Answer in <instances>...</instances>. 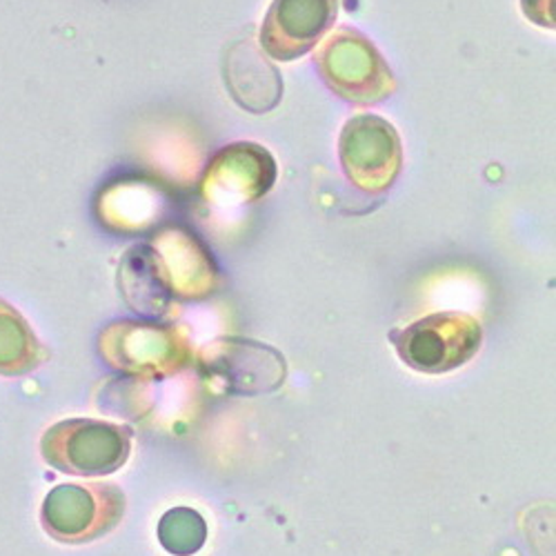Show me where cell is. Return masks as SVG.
Instances as JSON below:
<instances>
[{"mask_svg":"<svg viewBox=\"0 0 556 556\" xmlns=\"http://www.w3.org/2000/svg\"><path fill=\"white\" fill-rule=\"evenodd\" d=\"M131 452V430L99 419H67L40 439L48 466L74 477H108L118 472Z\"/></svg>","mask_w":556,"mask_h":556,"instance_id":"cell-1","label":"cell"},{"mask_svg":"<svg viewBox=\"0 0 556 556\" xmlns=\"http://www.w3.org/2000/svg\"><path fill=\"white\" fill-rule=\"evenodd\" d=\"M125 515V494L114 483H63L48 492L40 523L59 543H89L112 532Z\"/></svg>","mask_w":556,"mask_h":556,"instance_id":"cell-2","label":"cell"},{"mask_svg":"<svg viewBox=\"0 0 556 556\" xmlns=\"http://www.w3.org/2000/svg\"><path fill=\"white\" fill-rule=\"evenodd\" d=\"M318 74L341 99L356 105H372L388 99L396 80L365 36L354 29L337 31L320 50Z\"/></svg>","mask_w":556,"mask_h":556,"instance_id":"cell-3","label":"cell"},{"mask_svg":"<svg viewBox=\"0 0 556 556\" xmlns=\"http://www.w3.org/2000/svg\"><path fill=\"white\" fill-rule=\"evenodd\" d=\"M399 356L419 372L441 375L466 365L481 348V326L460 312L432 314L392 332Z\"/></svg>","mask_w":556,"mask_h":556,"instance_id":"cell-4","label":"cell"},{"mask_svg":"<svg viewBox=\"0 0 556 556\" xmlns=\"http://www.w3.org/2000/svg\"><path fill=\"white\" fill-rule=\"evenodd\" d=\"M339 156L343 172L367 194H381L396 180L403 150L396 129L381 116L363 114L341 131Z\"/></svg>","mask_w":556,"mask_h":556,"instance_id":"cell-5","label":"cell"},{"mask_svg":"<svg viewBox=\"0 0 556 556\" xmlns=\"http://www.w3.org/2000/svg\"><path fill=\"white\" fill-rule=\"evenodd\" d=\"M99 352L118 372L150 377L182 363V341L174 328L156 323L116 320L99 337Z\"/></svg>","mask_w":556,"mask_h":556,"instance_id":"cell-6","label":"cell"},{"mask_svg":"<svg viewBox=\"0 0 556 556\" xmlns=\"http://www.w3.org/2000/svg\"><path fill=\"white\" fill-rule=\"evenodd\" d=\"M203 372L225 386L235 394H265L283 386L286 358L274 348L245 341V339H218L201 354Z\"/></svg>","mask_w":556,"mask_h":556,"instance_id":"cell-7","label":"cell"},{"mask_svg":"<svg viewBox=\"0 0 556 556\" xmlns=\"http://www.w3.org/2000/svg\"><path fill=\"white\" fill-rule=\"evenodd\" d=\"M339 0H274L261 27V48L274 61H294L328 34Z\"/></svg>","mask_w":556,"mask_h":556,"instance_id":"cell-8","label":"cell"},{"mask_svg":"<svg viewBox=\"0 0 556 556\" xmlns=\"http://www.w3.org/2000/svg\"><path fill=\"white\" fill-rule=\"evenodd\" d=\"M276 178L267 150L239 143L223 150L205 172L203 188L218 203H250L261 199Z\"/></svg>","mask_w":556,"mask_h":556,"instance_id":"cell-9","label":"cell"},{"mask_svg":"<svg viewBox=\"0 0 556 556\" xmlns=\"http://www.w3.org/2000/svg\"><path fill=\"white\" fill-rule=\"evenodd\" d=\"M223 78L231 99L248 112H269L283 99L281 74L250 40H239L225 52Z\"/></svg>","mask_w":556,"mask_h":556,"instance_id":"cell-10","label":"cell"},{"mask_svg":"<svg viewBox=\"0 0 556 556\" xmlns=\"http://www.w3.org/2000/svg\"><path fill=\"white\" fill-rule=\"evenodd\" d=\"M118 288L127 305L146 316L163 314L172 299L161 256L150 245L131 248L118 267Z\"/></svg>","mask_w":556,"mask_h":556,"instance_id":"cell-11","label":"cell"},{"mask_svg":"<svg viewBox=\"0 0 556 556\" xmlns=\"http://www.w3.org/2000/svg\"><path fill=\"white\" fill-rule=\"evenodd\" d=\"M48 358L25 316L0 299V377H25Z\"/></svg>","mask_w":556,"mask_h":556,"instance_id":"cell-12","label":"cell"},{"mask_svg":"<svg viewBox=\"0 0 556 556\" xmlns=\"http://www.w3.org/2000/svg\"><path fill=\"white\" fill-rule=\"evenodd\" d=\"M161 545L174 556L197 554L207 539L205 519L190 507H174L159 523Z\"/></svg>","mask_w":556,"mask_h":556,"instance_id":"cell-13","label":"cell"}]
</instances>
